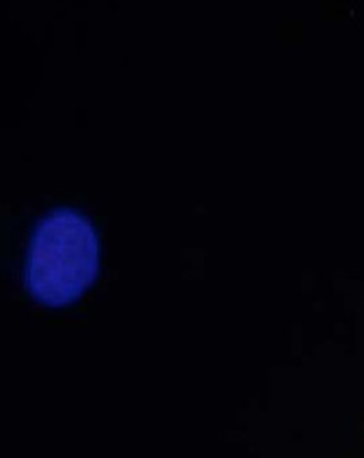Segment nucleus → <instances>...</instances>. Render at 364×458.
Segmentation results:
<instances>
[{"instance_id": "obj_1", "label": "nucleus", "mask_w": 364, "mask_h": 458, "mask_svg": "<svg viewBox=\"0 0 364 458\" xmlns=\"http://www.w3.org/2000/svg\"><path fill=\"white\" fill-rule=\"evenodd\" d=\"M99 239L89 218L72 208H55L38 222L26 264V285L47 306L76 301L95 283Z\"/></svg>"}]
</instances>
